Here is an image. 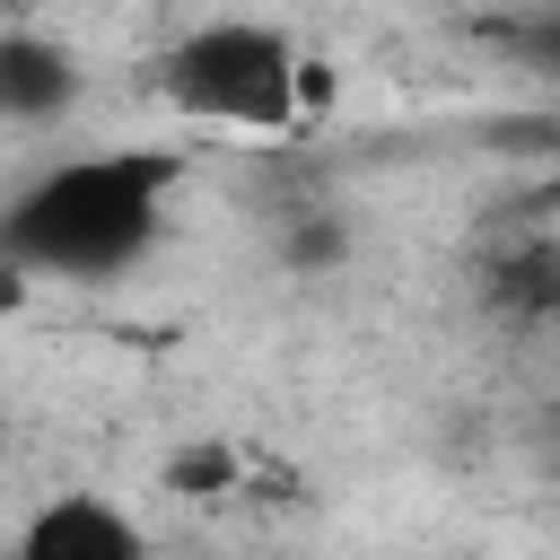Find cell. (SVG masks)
I'll return each instance as SVG.
<instances>
[{
	"label": "cell",
	"instance_id": "cell-5",
	"mask_svg": "<svg viewBox=\"0 0 560 560\" xmlns=\"http://www.w3.org/2000/svg\"><path fill=\"white\" fill-rule=\"evenodd\" d=\"M490 306L499 315H560V245L534 236V245L499 254L490 262Z\"/></svg>",
	"mask_w": 560,
	"mask_h": 560
},
{
	"label": "cell",
	"instance_id": "cell-6",
	"mask_svg": "<svg viewBox=\"0 0 560 560\" xmlns=\"http://www.w3.org/2000/svg\"><path fill=\"white\" fill-rule=\"evenodd\" d=\"M508 44H516L525 61H542V70H560V0H534V18L508 26Z\"/></svg>",
	"mask_w": 560,
	"mask_h": 560
},
{
	"label": "cell",
	"instance_id": "cell-7",
	"mask_svg": "<svg viewBox=\"0 0 560 560\" xmlns=\"http://www.w3.org/2000/svg\"><path fill=\"white\" fill-rule=\"evenodd\" d=\"M0 464H9V402H0Z\"/></svg>",
	"mask_w": 560,
	"mask_h": 560
},
{
	"label": "cell",
	"instance_id": "cell-3",
	"mask_svg": "<svg viewBox=\"0 0 560 560\" xmlns=\"http://www.w3.org/2000/svg\"><path fill=\"white\" fill-rule=\"evenodd\" d=\"M18 551L26 560H131L140 551V525L105 490H61V499H44L18 525Z\"/></svg>",
	"mask_w": 560,
	"mask_h": 560
},
{
	"label": "cell",
	"instance_id": "cell-1",
	"mask_svg": "<svg viewBox=\"0 0 560 560\" xmlns=\"http://www.w3.org/2000/svg\"><path fill=\"white\" fill-rule=\"evenodd\" d=\"M175 175V149H79L0 201V262L44 280H114L158 245Z\"/></svg>",
	"mask_w": 560,
	"mask_h": 560
},
{
	"label": "cell",
	"instance_id": "cell-4",
	"mask_svg": "<svg viewBox=\"0 0 560 560\" xmlns=\"http://www.w3.org/2000/svg\"><path fill=\"white\" fill-rule=\"evenodd\" d=\"M70 105H79V52L35 26H0V122H61Z\"/></svg>",
	"mask_w": 560,
	"mask_h": 560
},
{
	"label": "cell",
	"instance_id": "cell-2",
	"mask_svg": "<svg viewBox=\"0 0 560 560\" xmlns=\"http://www.w3.org/2000/svg\"><path fill=\"white\" fill-rule=\"evenodd\" d=\"M306 52L298 35L262 26V18H201L158 52V96L192 122H228V131H289L306 114Z\"/></svg>",
	"mask_w": 560,
	"mask_h": 560
}]
</instances>
